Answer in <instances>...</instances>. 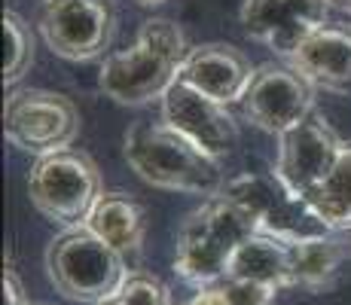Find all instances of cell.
Wrapping results in <instances>:
<instances>
[{"mask_svg": "<svg viewBox=\"0 0 351 305\" xmlns=\"http://www.w3.org/2000/svg\"><path fill=\"white\" fill-rule=\"evenodd\" d=\"M226 278L256 281L275 290L290 287V241L254 232L251 239H245L241 247L235 250Z\"/></svg>", "mask_w": 351, "mask_h": 305, "instance_id": "16", "label": "cell"}, {"mask_svg": "<svg viewBox=\"0 0 351 305\" xmlns=\"http://www.w3.org/2000/svg\"><path fill=\"white\" fill-rule=\"evenodd\" d=\"M3 83L16 86L34 61V34L25 25V19H19L16 12H3Z\"/></svg>", "mask_w": 351, "mask_h": 305, "instance_id": "19", "label": "cell"}, {"mask_svg": "<svg viewBox=\"0 0 351 305\" xmlns=\"http://www.w3.org/2000/svg\"><path fill=\"white\" fill-rule=\"evenodd\" d=\"M40 34L67 61L98 58L113 37V6L110 0H43Z\"/></svg>", "mask_w": 351, "mask_h": 305, "instance_id": "8", "label": "cell"}, {"mask_svg": "<svg viewBox=\"0 0 351 305\" xmlns=\"http://www.w3.org/2000/svg\"><path fill=\"white\" fill-rule=\"evenodd\" d=\"M178 80H184L195 92L229 107L241 104V98H245L247 86L254 80V67L235 46L205 43L190 46V52H186L184 64L178 71Z\"/></svg>", "mask_w": 351, "mask_h": 305, "instance_id": "13", "label": "cell"}, {"mask_svg": "<svg viewBox=\"0 0 351 305\" xmlns=\"http://www.w3.org/2000/svg\"><path fill=\"white\" fill-rule=\"evenodd\" d=\"M101 305H128V302H123V300L117 296V300H107V302H101Z\"/></svg>", "mask_w": 351, "mask_h": 305, "instance_id": "25", "label": "cell"}, {"mask_svg": "<svg viewBox=\"0 0 351 305\" xmlns=\"http://www.w3.org/2000/svg\"><path fill=\"white\" fill-rule=\"evenodd\" d=\"M330 0H245L241 25L247 37L290 58L321 25H327Z\"/></svg>", "mask_w": 351, "mask_h": 305, "instance_id": "12", "label": "cell"}, {"mask_svg": "<svg viewBox=\"0 0 351 305\" xmlns=\"http://www.w3.org/2000/svg\"><path fill=\"white\" fill-rule=\"evenodd\" d=\"M342 247L330 235L306 241H290V287H306V290H321L336 278L342 266Z\"/></svg>", "mask_w": 351, "mask_h": 305, "instance_id": "17", "label": "cell"}, {"mask_svg": "<svg viewBox=\"0 0 351 305\" xmlns=\"http://www.w3.org/2000/svg\"><path fill=\"white\" fill-rule=\"evenodd\" d=\"M186 305H226V300L217 290V284H214V287H199V293H195Z\"/></svg>", "mask_w": 351, "mask_h": 305, "instance_id": "23", "label": "cell"}, {"mask_svg": "<svg viewBox=\"0 0 351 305\" xmlns=\"http://www.w3.org/2000/svg\"><path fill=\"white\" fill-rule=\"evenodd\" d=\"M186 52L190 46L178 25L168 19H150L141 25L128 49H119L104 58L98 73V89L117 104L128 107L162 101V95L178 80Z\"/></svg>", "mask_w": 351, "mask_h": 305, "instance_id": "1", "label": "cell"}, {"mask_svg": "<svg viewBox=\"0 0 351 305\" xmlns=\"http://www.w3.org/2000/svg\"><path fill=\"white\" fill-rule=\"evenodd\" d=\"M46 272L67 300L101 305L117 300L132 269L125 263V254L101 241L86 226H73L52 239L46 250Z\"/></svg>", "mask_w": 351, "mask_h": 305, "instance_id": "4", "label": "cell"}, {"mask_svg": "<svg viewBox=\"0 0 351 305\" xmlns=\"http://www.w3.org/2000/svg\"><path fill=\"white\" fill-rule=\"evenodd\" d=\"M125 162L150 186L190 195H217L226 186L220 162L202 153L165 122H138L125 132Z\"/></svg>", "mask_w": 351, "mask_h": 305, "instance_id": "2", "label": "cell"}, {"mask_svg": "<svg viewBox=\"0 0 351 305\" xmlns=\"http://www.w3.org/2000/svg\"><path fill=\"white\" fill-rule=\"evenodd\" d=\"M256 232L254 217L226 193L208 195L184 220L174 250V272L193 287H214L229 272L235 250Z\"/></svg>", "mask_w": 351, "mask_h": 305, "instance_id": "3", "label": "cell"}, {"mask_svg": "<svg viewBox=\"0 0 351 305\" xmlns=\"http://www.w3.org/2000/svg\"><path fill=\"white\" fill-rule=\"evenodd\" d=\"M217 290L223 293L226 305H272L275 287H266V284L256 281H241V278H223L217 284Z\"/></svg>", "mask_w": 351, "mask_h": 305, "instance_id": "21", "label": "cell"}, {"mask_svg": "<svg viewBox=\"0 0 351 305\" xmlns=\"http://www.w3.org/2000/svg\"><path fill=\"white\" fill-rule=\"evenodd\" d=\"M3 132L12 147L34 156L67 150L80 132V113L64 95L49 89L12 92L3 107Z\"/></svg>", "mask_w": 351, "mask_h": 305, "instance_id": "7", "label": "cell"}, {"mask_svg": "<svg viewBox=\"0 0 351 305\" xmlns=\"http://www.w3.org/2000/svg\"><path fill=\"white\" fill-rule=\"evenodd\" d=\"M342 141L327 125L321 113H308L302 122L278 134V159L272 171L287 183L293 193L306 199L318 183L333 171L336 159L342 153Z\"/></svg>", "mask_w": 351, "mask_h": 305, "instance_id": "10", "label": "cell"}, {"mask_svg": "<svg viewBox=\"0 0 351 305\" xmlns=\"http://www.w3.org/2000/svg\"><path fill=\"white\" fill-rule=\"evenodd\" d=\"M220 193L239 202L254 217L256 232L263 235H272L281 241H306L330 235L327 223L312 211V205L300 193H293L275 171L239 174V178L226 180Z\"/></svg>", "mask_w": 351, "mask_h": 305, "instance_id": "6", "label": "cell"}, {"mask_svg": "<svg viewBox=\"0 0 351 305\" xmlns=\"http://www.w3.org/2000/svg\"><path fill=\"white\" fill-rule=\"evenodd\" d=\"M83 226L92 235H98L101 241H107L110 247H117L119 254H132L144 241L147 220L144 208L134 199H128L123 193H101Z\"/></svg>", "mask_w": 351, "mask_h": 305, "instance_id": "15", "label": "cell"}, {"mask_svg": "<svg viewBox=\"0 0 351 305\" xmlns=\"http://www.w3.org/2000/svg\"><path fill=\"white\" fill-rule=\"evenodd\" d=\"M101 189L98 168L89 156L77 150H58L37 156L28 174V195L40 214L62 229L83 226L89 211L95 208Z\"/></svg>", "mask_w": 351, "mask_h": 305, "instance_id": "5", "label": "cell"}, {"mask_svg": "<svg viewBox=\"0 0 351 305\" xmlns=\"http://www.w3.org/2000/svg\"><path fill=\"white\" fill-rule=\"evenodd\" d=\"M144 3H162V0H144Z\"/></svg>", "mask_w": 351, "mask_h": 305, "instance_id": "26", "label": "cell"}, {"mask_svg": "<svg viewBox=\"0 0 351 305\" xmlns=\"http://www.w3.org/2000/svg\"><path fill=\"white\" fill-rule=\"evenodd\" d=\"M241 110L256 128L281 134L315 110V86L290 64H263L254 71Z\"/></svg>", "mask_w": 351, "mask_h": 305, "instance_id": "9", "label": "cell"}, {"mask_svg": "<svg viewBox=\"0 0 351 305\" xmlns=\"http://www.w3.org/2000/svg\"><path fill=\"white\" fill-rule=\"evenodd\" d=\"M290 67L321 89H348L351 86V31L336 25H321L293 56Z\"/></svg>", "mask_w": 351, "mask_h": 305, "instance_id": "14", "label": "cell"}, {"mask_svg": "<svg viewBox=\"0 0 351 305\" xmlns=\"http://www.w3.org/2000/svg\"><path fill=\"white\" fill-rule=\"evenodd\" d=\"M119 300L128 305H171L168 287L159 278H150L144 272H132L125 278L123 290H119Z\"/></svg>", "mask_w": 351, "mask_h": 305, "instance_id": "20", "label": "cell"}, {"mask_svg": "<svg viewBox=\"0 0 351 305\" xmlns=\"http://www.w3.org/2000/svg\"><path fill=\"white\" fill-rule=\"evenodd\" d=\"M306 202L327 223L330 232L351 229V144L342 147L333 171L306 195Z\"/></svg>", "mask_w": 351, "mask_h": 305, "instance_id": "18", "label": "cell"}, {"mask_svg": "<svg viewBox=\"0 0 351 305\" xmlns=\"http://www.w3.org/2000/svg\"><path fill=\"white\" fill-rule=\"evenodd\" d=\"M3 305H31L28 296H25L22 281H19V275L12 269L3 272Z\"/></svg>", "mask_w": 351, "mask_h": 305, "instance_id": "22", "label": "cell"}, {"mask_svg": "<svg viewBox=\"0 0 351 305\" xmlns=\"http://www.w3.org/2000/svg\"><path fill=\"white\" fill-rule=\"evenodd\" d=\"M330 6H336V10H342V12H351V0H330Z\"/></svg>", "mask_w": 351, "mask_h": 305, "instance_id": "24", "label": "cell"}, {"mask_svg": "<svg viewBox=\"0 0 351 305\" xmlns=\"http://www.w3.org/2000/svg\"><path fill=\"white\" fill-rule=\"evenodd\" d=\"M159 104L162 122L171 125L178 134H184L202 153H208L217 162L232 153L235 141H239V128H235V119L229 117L226 104L195 92L184 80H174Z\"/></svg>", "mask_w": 351, "mask_h": 305, "instance_id": "11", "label": "cell"}]
</instances>
